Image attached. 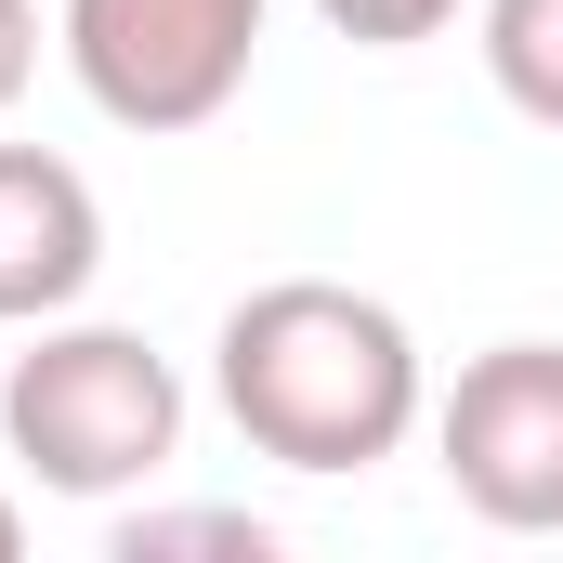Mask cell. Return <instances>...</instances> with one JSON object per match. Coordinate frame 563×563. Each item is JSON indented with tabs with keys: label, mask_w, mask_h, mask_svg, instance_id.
Instances as JSON below:
<instances>
[{
	"label": "cell",
	"mask_w": 563,
	"mask_h": 563,
	"mask_svg": "<svg viewBox=\"0 0 563 563\" xmlns=\"http://www.w3.org/2000/svg\"><path fill=\"white\" fill-rule=\"evenodd\" d=\"M40 79V0H0V106Z\"/></svg>",
	"instance_id": "obj_9"
},
{
	"label": "cell",
	"mask_w": 563,
	"mask_h": 563,
	"mask_svg": "<svg viewBox=\"0 0 563 563\" xmlns=\"http://www.w3.org/2000/svg\"><path fill=\"white\" fill-rule=\"evenodd\" d=\"M210 394L288 472H380L420 432V407H432L407 314L367 301V288H341V276L250 288L223 314V341H210Z\"/></svg>",
	"instance_id": "obj_1"
},
{
	"label": "cell",
	"mask_w": 563,
	"mask_h": 563,
	"mask_svg": "<svg viewBox=\"0 0 563 563\" xmlns=\"http://www.w3.org/2000/svg\"><path fill=\"white\" fill-rule=\"evenodd\" d=\"M341 40H367V53H407V40H445L459 26V0H314Z\"/></svg>",
	"instance_id": "obj_8"
},
{
	"label": "cell",
	"mask_w": 563,
	"mask_h": 563,
	"mask_svg": "<svg viewBox=\"0 0 563 563\" xmlns=\"http://www.w3.org/2000/svg\"><path fill=\"white\" fill-rule=\"evenodd\" d=\"M263 0H66V66L119 132H210L250 92Z\"/></svg>",
	"instance_id": "obj_3"
},
{
	"label": "cell",
	"mask_w": 563,
	"mask_h": 563,
	"mask_svg": "<svg viewBox=\"0 0 563 563\" xmlns=\"http://www.w3.org/2000/svg\"><path fill=\"white\" fill-rule=\"evenodd\" d=\"M92 276H106V197L53 144H0V328L79 314Z\"/></svg>",
	"instance_id": "obj_5"
},
{
	"label": "cell",
	"mask_w": 563,
	"mask_h": 563,
	"mask_svg": "<svg viewBox=\"0 0 563 563\" xmlns=\"http://www.w3.org/2000/svg\"><path fill=\"white\" fill-rule=\"evenodd\" d=\"M0 445L53 485V498H119L184 445V380L144 328H40L0 380Z\"/></svg>",
	"instance_id": "obj_2"
},
{
	"label": "cell",
	"mask_w": 563,
	"mask_h": 563,
	"mask_svg": "<svg viewBox=\"0 0 563 563\" xmlns=\"http://www.w3.org/2000/svg\"><path fill=\"white\" fill-rule=\"evenodd\" d=\"M157 551H236V563H263L276 538H263L250 511H132V525H119V563H157Z\"/></svg>",
	"instance_id": "obj_7"
},
{
	"label": "cell",
	"mask_w": 563,
	"mask_h": 563,
	"mask_svg": "<svg viewBox=\"0 0 563 563\" xmlns=\"http://www.w3.org/2000/svg\"><path fill=\"white\" fill-rule=\"evenodd\" d=\"M13 551H26V511H13V498H0V563H13Z\"/></svg>",
	"instance_id": "obj_10"
},
{
	"label": "cell",
	"mask_w": 563,
	"mask_h": 563,
	"mask_svg": "<svg viewBox=\"0 0 563 563\" xmlns=\"http://www.w3.org/2000/svg\"><path fill=\"white\" fill-rule=\"evenodd\" d=\"M485 79L511 119L563 132V0H485Z\"/></svg>",
	"instance_id": "obj_6"
},
{
	"label": "cell",
	"mask_w": 563,
	"mask_h": 563,
	"mask_svg": "<svg viewBox=\"0 0 563 563\" xmlns=\"http://www.w3.org/2000/svg\"><path fill=\"white\" fill-rule=\"evenodd\" d=\"M432 459L472 525L498 538H563V341H498L459 367L432 407Z\"/></svg>",
	"instance_id": "obj_4"
}]
</instances>
